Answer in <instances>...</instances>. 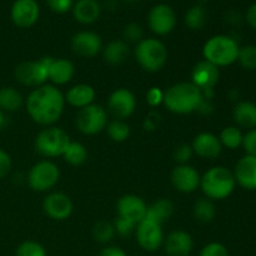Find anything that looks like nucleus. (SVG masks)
<instances>
[{"label":"nucleus","instance_id":"obj_10","mask_svg":"<svg viewBox=\"0 0 256 256\" xmlns=\"http://www.w3.org/2000/svg\"><path fill=\"white\" fill-rule=\"evenodd\" d=\"M148 25L154 34L168 35L176 26V14L170 5L160 2L154 5L148 14Z\"/></svg>","mask_w":256,"mask_h":256},{"label":"nucleus","instance_id":"obj_49","mask_svg":"<svg viewBox=\"0 0 256 256\" xmlns=\"http://www.w3.org/2000/svg\"><path fill=\"white\" fill-rule=\"evenodd\" d=\"M125 2H136V0H125Z\"/></svg>","mask_w":256,"mask_h":256},{"label":"nucleus","instance_id":"obj_21","mask_svg":"<svg viewBox=\"0 0 256 256\" xmlns=\"http://www.w3.org/2000/svg\"><path fill=\"white\" fill-rule=\"evenodd\" d=\"M192 149L198 156L205 159H214L218 158L222 152V145L219 136L212 132H200L196 135L192 144Z\"/></svg>","mask_w":256,"mask_h":256},{"label":"nucleus","instance_id":"obj_27","mask_svg":"<svg viewBox=\"0 0 256 256\" xmlns=\"http://www.w3.org/2000/svg\"><path fill=\"white\" fill-rule=\"evenodd\" d=\"M172 212H174L172 202L168 199H159L152 205L148 206L146 215H145L144 219L152 220V222L162 225L166 220L172 218Z\"/></svg>","mask_w":256,"mask_h":256},{"label":"nucleus","instance_id":"obj_1","mask_svg":"<svg viewBox=\"0 0 256 256\" xmlns=\"http://www.w3.org/2000/svg\"><path fill=\"white\" fill-rule=\"evenodd\" d=\"M64 95L52 84L35 88L25 102V108L32 122L45 126L52 125L60 119L64 112Z\"/></svg>","mask_w":256,"mask_h":256},{"label":"nucleus","instance_id":"obj_5","mask_svg":"<svg viewBox=\"0 0 256 256\" xmlns=\"http://www.w3.org/2000/svg\"><path fill=\"white\" fill-rule=\"evenodd\" d=\"M135 58L140 66L146 72H159L166 64L168 49L162 40L148 38L140 40L136 44Z\"/></svg>","mask_w":256,"mask_h":256},{"label":"nucleus","instance_id":"obj_30","mask_svg":"<svg viewBox=\"0 0 256 256\" xmlns=\"http://www.w3.org/2000/svg\"><path fill=\"white\" fill-rule=\"evenodd\" d=\"M244 134L238 126H226L222 130L219 135V140L222 148H228L230 150H235L242 145Z\"/></svg>","mask_w":256,"mask_h":256},{"label":"nucleus","instance_id":"obj_18","mask_svg":"<svg viewBox=\"0 0 256 256\" xmlns=\"http://www.w3.org/2000/svg\"><path fill=\"white\" fill-rule=\"evenodd\" d=\"M219 68L206 60L198 62L192 72V82L202 92L214 89V86L219 82Z\"/></svg>","mask_w":256,"mask_h":256},{"label":"nucleus","instance_id":"obj_20","mask_svg":"<svg viewBox=\"0 0 256 256\" xmlns=\"http://www.w3.org/2000/svg\"><path fill=\"white\" fill-rule=\"evenodd\" d=\"M165 252L168 256H190L194 248V242L189 232L175 230L164 240Z\"/></svg>","mask_w":256,"mask_h":256},{"label":"nucleus","instance_id":"obj_29","mask_svg":"<svg viewBox=\"0 0 256 256\" xmlns=\"http://www.w3.org/2000/svg\"><path fill=\"white\" fill-rule=\"evenodd\" d=\"M208 19V12L204 5L195 4L185 12V25L192 30H200L205 26Z\"/></svg>","mask_w":256,"mask_h":256},{"label":"nucleus","instance_id":"obj_2","mask_svg":"<svg viewBox=\"0 0 256 256\" xmlns=\"http://www.w3.org/2000/svg\"><path fill=\"white\" fill-rule=\"evenodd\" d=\"M204 102V92L190 82H178L164 92V105L175 114L195 112Z\"/></svg>","mask_w":256,"mask_h":256},{"label":"nucleus","instance_id":"obj_9","mask_svg":"<svg viewBox=\"0 0 256 256\" xmlns=\"http://www.w3.org/2000/svg\"><path fill=\"white\" fill-rule=\"evenodd\" d=\"M60 178L59 168L49 160L36 162L30 169L28 175V184L34 192H48L58 184Z\"/></svg>","mask_w":256,"mask_h":256},{"label":"nucleus","instance_id":"obj_39","mask_svg":"<svg viewBox=\"0 0 256 256\" xmlns=\"http://www.w3.org/2000/svg\"><path fill=\"white\" fill-rule=\"evenodd\" d=\"M199 256H230L226 246L220 242H210L205 245L200 252Z\"/></svg>","mask_w":256,"mask_h":256},{"label":"nucleus","instance_id":"obj_15","mask_svg":"<svg viewBox=\"0 0 256 256\" xmlns=\"http://www.w3.org/2000/svg\"><path fill=\"white\" fill-rule=\"evenodd\" d=\"M148 206L144 200L134 194H128L120 198L116 204L118 216L139 224L146 215Z\"/></svg>","mask_w":256,"mask_h":256},{"label":"nucleus","instance_id":"obj_3","mask_svg":"<svg viewBox=\"0 0 256 256\" xmlns=\"http://www.w3.org/2000/svg\"><path fill=\"white\" fill-rule=\"evenodd\" d=\"M236 186L234 174L225 166H214L200 179V188L210 200H224L229 198Z\"/></svg>","mask_w":256,"mask_h":256},{"label":"nucleus","instance_id":"obj_6","mask_svg":"<svg viewBox=\"0 0 256 256\" xmlns=\"http://www.w3.org/2000/svg\"><path fill=\"white\" fill-rule=\"evenodd\" d=\"M70 136L65 130L56 126H48L42 130L35 138V150L42 156L58 158L62 156L70 144Z\"/></svg>","mask_w":256,"mask_h":256},{"label":"nucleus","instance_id":"obj_11","mask_svg":"<svg viewBox=\"0 0 256 256\" xmlns=\"http://www.w3.org/2000/svg\"><path fill=\"white\" fill-rule=\"evenodd\" d=\"M136 242L142 250L148 252H154L162 248L164 244V232L162 225L152 220L144 219L138 224L136 230Z\"/></svg>","mask_w":256,"mask_h":256},{"label":"nucleus","instance_id":"obj_34","mask_svg":"<svg viewBox=\"0 0 256 256\" xmlns=\"http://www.w3.org/2000/svg\"><path fill=\"white\" fill-rule=\"evenodd\" d=\"M239 64L246 70H256V46L255 45H245L240 48L238 60Z\"/></svg>","mask_w":256,"mask_h":256},{"label":"nucleus","instance_id":"obj_12","mask_svg":"<svg viewBox=\"0 0 256 256\" xmlns=\"http://www.w3.org/2000/svg\"><path fill=\"white\" fill-rule=\"evenodd\" d=\"M40 16V6L36 0H15L10 9L12 24L22 29H28L36 24Z\"/></svg>","mask_w":256,"mask_h":256},{"label":"nucleus","instance_id":"obj_44","mask_svg":"<svg viewBox=\"0 0 256 256\" xmlns=\"http://www.w3.org/2000/svg\"><path fill=\"white\" fill-rule=\"evenodd\" d=\"M12 168V162L10 155L0 148V179L6 176Z\"/></svg>","mask_w":256,"mask_h":256},{"label":"nucleus","instance_id":"obj_4","mask_svg":"<svg viewBox=\"0 0 256 256\" xmlns=\"http://www.w3.org/2000/svg\"><path fill=\"white\" fill-rule=\"evenodd\" d=\"M239 44L236 40L228 35L212 36L202 46L204 60L212 62L215 66H229L238 60Z\"/></svg>","mask_w":256,"mask_h":256},{"label":"nucleus","instance_id":"obj_13","mask_svg":"<svg viewBox=\"0 0 256 256\" xmlns=\"http://www.w3.org/2000/svg\"><path fill=\"white\" fill-rule=\"evenodd\" d=\"M136 108V99L130 90L120 88L114 90L108 99V110L115 119L129 118Z\"/></svg>","mask_w":256,"mask_h":256},{"label":"nucleus","instance_id":"obj_47","mask_svg":"<svg viewBox=\"0 0 256 256\" xmlns=\"http://www.w3.org/2000/svg\"><path fill=\"white\" fill-rule=\"evenodd\" d=\"M4 125H5V115L4 112L0 110V132H2V130L4 129Z\"/></svg>","mask_w":256,"mask_h":256},{"label":"nucleus","instance_id":"obj_24","mask_svg":"<svg viewBox=\"0 0 256 256\" xmlns=\"http://www.w3.org/2000/svg\"><path fill=\"white\" fill-rule=\"evenodd\" d=\"M74 65L66 59H52L49 66V80L54 85H65L74 76Z\"/></svg>","mask_w":256,"mask_h":256},{"label":"nucleus","instance_id":"obj_19","mask_svg":"<svg viewBox=\"0 0 256 256\" xmlns=\"http://www.w3.org/2000/svg\"><path fill=\"white\" fill-rule=\"evenodd\" d=\"M236 184L245 190H256V156L245 155L235 165L232 172Z\"/></svg>","mask_w":256,"mask_h":256},{"label":"nucleus","instance_id":"obj_23","mask_svg":"<svg viewBox=\"0 0 256 256\" xmlns=\"http://www.w3.org/2000/svg\"><path fill=\"white\" fill-rule=\"evenodd\" d=\"M95 89L92 85L88 84H78L70 88L68 92L65 94V102L70 104L72 106L82 109L88 105L94 104L95 100Z\"/></svg>","mask_w":256,"mask_h":256},{"label":"nucleus","instance_id":"obj_36","mask_svg":"<svg viewBox=\"0 0 256 256\" xmlns=\"http://www.w3.org/2000/svg\"><path fill=\"white\" fill-rule=\"evenodd\" d=\"M16 256H48L46 250L42 244L36 242H22L16 249Z\"/></svg>","mask_w":256,"mask_h":256},{"label":"nucleus","instance_id":"obj_8","mask_svg":"<svg viewBox=\"0 0 256 256\" xmlns=\"http://www.w3.org/2000/svg\"><path fill=\"white\" fill-rule=\"evenodd\" d=\"M108 112L102 105L92 104L79 109L75 124L80 132L85 135H96L106 129Z\"/></svg>","mask_w":256,"mask_h":256},{"label":"nucleus","instance_id":"obj_37","mask_svg":"<svg viewBox=\"0 0 256 256\" xmlns=\"http://www.w3.org/2000/svg\"><path fill=\"white\" fill-rule=\"evenodd\" d=\"M112 225H114L115 234H119L120 236H130L136 230L138 226L135 222L126 219H122V218L119 216H118V219L115 220V222Z\"/></svg>","mask_w":256,"mask_h":256},{"label":"nucleus","instance_id":"obj_14","mask_svg":"<svg viewBox=\"0 0 256 256\" xmlns=\"http://www.w3.org/2000/svg\"><path fill=\"white\" fill-rule=\"evenodd\" d=\"M74 205L64 192H50L42 202V210L52 220L62 222L70 218Z\"/></svg>","mask_w":256,"mask_h":256},{"label":"nucleus","instance_id":"obj_43","mask_svg":"<svg viewBox=\"0 0 256 256\" xmlns=\"http://www.w3.org/2000/svg\"><path fill=\"white\" fill-rule=\"evenodd\" d=\"M146 102L150 106H159L164 102V92L160 88H150L146 92Z\"/></svg>","mask_w":256,"mask_h":256},{"label":"nucleus","instance_id":"obj_45","mask_svg":"<svg viewBox=\"0 0 256 256\" xmlns=\"http://www.w3.org/2000/svg\"><path fill=\"white\" fill-rule=\"evenodd\" d=\"M99 256H128V254L119 246H106L100 252Z\"/></svg>","mask_w":256,"mask_h":256},{"label":"nucleus","instance_id":"obj_26","mask_svg":"<svg viewBox=\"0 0 256 256\" xmlns=\"http://www.w3.org/2000/svg\"><path fill=\"white\" fill-rule=\"evenodd\" d=\"M102 50L105 62L112 65L122 64L130 54L129 45L124 40H112Z\"/></svg>","mask_w":256,"mask_h":256},{"label":"nucleus","instance_id":"obj_35","mask_svg":"<svg viewBox=\"0 0 256 256\" xmlns=\"http://www.w3.org/2000/svg\"><path fill=\"white\" fill-rule=\"evenodd\" d=\"M114 235V225L108 222H99L98 224H95L94 229H92V236L98 242H102V244H108L109 242H112Z\"/></svg>","mask_w":256,"mask_h":256},{"label":"nucleus","instance_id":"obj_32","mask_svg":"<svg viewBox=\"0 0 256 256\" xmlns=\"http://www.w3.org/2000/svg\"><path fill=\"white\" fill-rule=\"evenodd\" d=\"M216 215L215 205L208 198L200 199L195 202L194 205V216L198 222H210L214 220Z\"/></svg>","mask_w":256,"mask_h":256},{"label":"nucleus","instance_id":"obj_41","mask_svg":"<svg viewBox=\"0 0 256 256\" xmlns=\"http://www.w3.org/2000/svg\"><path fill=\"white\" fill-rule=\"evenodd\" d=\"M192 154L194 152H192V145L182 144L176 146V149L174 150V159L175 162H179V165H185L190 162Z\"/></svg>","mask_w":256,"mask_h":256},{"label":"nucleus","instance_id":"obj_42","mask_svg":"<svg viewBox=\"0 0 256 256\" xmlns=\"http://www.w3.org/2000/svg\"><path fill=\"white\" fill-rule=\"evenodd\" d=\"M242 146H244L246 155L256 156V128L249 130V132L244 135Z\"/></svg>","mask_w":256,"mask_h":256},{"label":"nucleus","instance_id":"obj_31","mask_svg":"<svg viewBox=\"0 0 256 256\" xmlns=\"http://www.w3.org/2000/svg\"><path fill=\"white\" fill-rule=\"evenodd\" d=\"M65 162L74 166H79V165L84 164L88 159V150L82 142H70L69 146L65 150L64 155H62Z\"/></svg>","mask_w":256,"mask_h":256},{"label":"nucleus","instance_id":"obj_25","mask_svg":"<svg viewBox=\"0 0 256 256\" xmlns=\"http://www.w3.org/2000/svg\"><path fill=\"white\" fill-rule=\"evenodd\" d=\"M234 122L239 128L244 129H254L256 128V104L252 102H240L235 105Z\"/></svg>","mask_w":256,"mask_h":256},{"label":"nucleus","instance_id":"obj_17","mask_svg":"<svg viewBox=\"0 0 256 256\" xmlns=\"http://www.w3.org/2000/svg\"><path fill=\"white\" fill-rule=\"evenodd\" d=\"M72 49L80 56L94 58L102 49V38L94 32H79L72 36Z\"/></svg>","mask_w":256,"mask_h":256},{"label":"nucleus","instance_id":"obj_50","mask_svg":"<svg viewBox=\"0 0 256 256\" xmlns=\"http://www.w3.org/2000/svg\"><path fill=\"white\" fill-rule=\"evenodd\" d=\"M158 2H166V0H158Z\"/></svg>","mask_w":256,"mask_h":256},{"label":"nucleus","instance_id":"obj_38","mask_svg":"<svg viewBox=\"0 0 256 256\" xmlns=\"http://www.w3.org/2000/svg\"><path fill=\"white\" fill-rule=\"evenodd\" d=\"M124 42H139L140 40H142V29L139 24L136 22H130L124 28Z\"/></svg>","mask_w":256,"mask_h":256},{"label":"nucleus","instance_id":"obj_46","mask_svg":"<svg viewBox=\"0 0 256 256\" xmlns=\"http://www.w3.org/2000/svg\"><path fill=\"white\" fill-rule=\"evenodd\" d=\"M245 19H246L248 24H249L252 29L256 30V2H252V4L248 8Z\"/></svg>","mask_w":256,"mask_h":256},{"label":"nucleus","instance_id":"obj_16","mask_svg":"<svg viewBox=\"0 0 256 256\" xmlns=\"http://www.w3.org/2000/svg\"><path fill=\"white\" fill-rule=\"evenodd\" d=\"M200 179L202 176L196 169L189 164L178 165L172 172V184L178 192L190 194L194 192L200 186Z\"/></svg>","mask_w":256,"mask_h":256},{"label":"nucleus","instance_id":"obj_28","mask_svg":"<svg viewBox=\"0 0 256 256\" xmlns=\"http://www.w3.org/2000/svg\"><path fill=\"white\" fill-rule=\"evenodd\" d=\"M24 104V98L12 86L0 88V110L2 112H18Z\"/></svg>","mask_w":256,"mask_h":256},{"label":"nucleus","instance_id":"obj_40","mask_svg":"<svg viewBox=\"0 0 256 256\" xmlns=\"http://www.w3.org/2000/svg\"><path fill=\"white\" fill-rule=\"evenodd\" d=\"M46 5L52 12L56 14H65L70 12L74 6V0H45Z\"/></svg>","mask_w":256,"mask_h":256},{"label":"nucleus","instance_id":"obj_22","mask_svg":"<svg viewBox=\"0 0 256 256\" xmlns=\"http://www.w3.org/2000/svg\"><path fill=\"white\" fill-rule=\"evenodd\" d=\"M72 12L78 22L89 25L99 19L102 14V6L98 0H78L74 2Z\"/></svg>","mask_w":256,"mask_h":256},{"label":"nucleus","instance_id":"obj_33","mask_svg":"<svg viewBox=\"0 0 256 256\" xmlns=\"http://www.w3.org/2000/svg\"><path fill=\"white\" fill-rule=\"evenodd\" d=\"M106 132L110 139L115 142H122L130 136V126L124 120L114 119L108 122Z\"/></svg>","mask_w":256,"mask_h":256},{"label":"nucleus","instance_id":"obj_7","mask_svg":"<svg viewBox=\"0 0 256 256\" xmlns=\"http://www.w3.org/2000/svg\"><path fill=\"white\" fill-rule=\"evenodd\" d=\"M54 58L44 56L35 62H20L15 68V79L24 86L38 88L46 84L49 80V66Z\"/></svg>","mask_w":256,"mask_h":256},{"label":"nucleus","instance_id":"obj_48","mask_svg":"<svg viewBox=\"0 0 256 256\" xmlns=\"http://www.w3.org/2000/svg\"><path fill=\"white\" fill-rule=\"evenodd\" d=\"M206 2V0H198V4H200V5H204V2Z\"/></svg>","mask_w":256,"mask_h":256}]
</instances>
